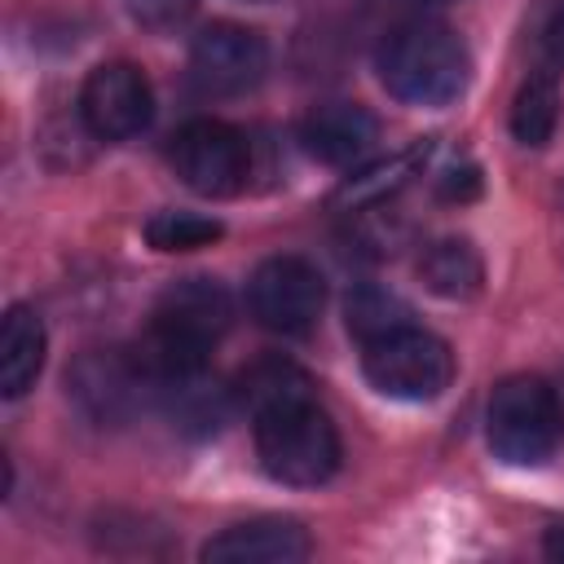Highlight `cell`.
<instances>
[{
  "label": "cell",
  "mask_w": 564,
  "mask_h": 564,
  "mask_svg": "<svg viewBox=\"0 0 564 564\" xmlns=\"http://www.w3.org/2000/svg\"><path fill=\"white\" fill-rule=\"evenodd\" d=\"M379 79L397 101L410 106H449L471 75L463 40L432 18H410L392 26L379 44Z\"/></svg>",
  "instance_id": "obj_1"
},
{
  "label": "cell",
  "mask_w": 564,
  "mask_h": 564,
  "mask_svg": "<svg viewBox=\"0 0 564 564\" xmlns=\"http://www.w3.org/2000/svg\"><path fill=\"white\" fill-rule=\"evenodd\" d=\"M256 423V458L260 467L278 480V485H326L339 467V432L330 423V414L308 397L282 401L264 414L251 419Z\"/></svg>",
  "instance_id": "obj_2"
},
{
  "label": "cell",
  "mask_w": 564,
  "mask_h": 564,
  "mask_svg": "<svg viewBox=\"0 0 564 564\" xmlns=\"http://www.w3.org/2000/svg\"><path fill=\"white\" fill-rule=\"evenodd\" d=\"M485 436L494 458L511 467H538L555 454L564 436V414L560 397L546 379L538 375H511L494 388L489 414H485Z\"/></svg>",
  "instance_id": "obj_3"
},
{
  "label": "cell",
  "mask_w": 564,
  "mask_h": 564,
  "mask_svg": "<svg viewBox=\"0 0 564 564\" xmlns=\"http://www.w3.org/2000/svg\"><path fill=\"white\" fill-rule=\"evenodd\" d=\"M361 370L375 392L392 401H432L454 379V352L423 326H401L375 344H361Z\"/></svg>",
  "instance_id": "obj_4"
},
{
  "label": "cell",
  "mask_w": 564,
  "mask_h": 564,
  "mask_svg": "<svg viewBox=\"0 0 564 564\" xmlns=\"http://www.w3.org/2000/svg\"><path fill=\"white\" fill-rule=\"evenodd\" d=\"M70 401L101 427H119L154 401V383L132 348H88L66 370Z\"/></svg>",
  "instance_id": "obj_5"
},
{
  "label": "cell",
  "mask_w": 564,
  "mask_h": 564,
  "mask_svg": "<svg viewBox=\"0 0 564 564\" xmlns=\"http://www.w3.org/2000/svg\"><path fill=\"white\" fill-rule=\"evenodd\" d=\"M176 176L203 198H234L251 176V141L234 123L189 119L167 150Z\"/></svg>",
  "instance_id": "obj_6"
},
{
  "label": "cell",
  "mask_w": 564,
  "mask_h": 564,
  "mask_svg": "<svg viewBox=\"0 0 564 564\" xmlns=\"http://www.w3.org/2000/svg\"><path fill=\"white\" fill-rule=\"evenodd\" d=\"M322 304L326 282L304 256H269L247 282V308L273 335H308L322 317Z\"/></svg>",
  "instance_id": "obj_7"
},
{
  "label": "cell",
  "mask_w": 564,
  "mask_h": 564,
  "mask_svg": "<svg viewBox=\"0 0 564 564\" xmlns=\"http://www.w3.org/2000/svg\"><path fill=\"white\" fill-rule=\"evenodd\" d=\"M269 44L242 22H212L189 44V75L212 97H238L264 79Z\"/></svg>",
  "instance_id": "obj_8"
},
{
  "label": "cell",
  "mask_w": 564,
  "mask_h": 564,
  "mask_svg": "<svg viewBox=\"0 0 564 564\" xmlns=\"http://www.w3.org/2000/svg\"><path fill=\"white\" fill-rule=\"evenodd\" d=\"M154 115V93L141 66L132 62H101L88 70L79 88V119L97 141H128Z\"/></svg>",
  "instance_id": "obj_9"
},
{
  "label": "cell",
  "mask_w": 564,
  "mask_h": 564,
  "mask_svg": "<svg viewBox=\"0 0 564 564\" xmlns=\"http://www.w3.org/2000/svg\"><path fill=\"white\" fill-rule=\"evenodd\" d=\"M308 555H313V538L291 516H256L203 542L207 564H300Z\"/></svg>",
  "instance_id": "obj_10"
},
{
  "label": "cell",
  "mask_w": 564,
  "mask_h": 564,
  "mask_svg": "<svg viewBox=\"0 0 564 564\" xmlns=\"http://www.w3.org/2000/svg\"><path fill=\"white\" fill-rule=\"evenodd\" d=\"M300 141H304V150H308L317 163L348 167V163H357V159L379 141V119H375L366 106L330 101V106H317V110L304 115Z\"/></svg>",
  "instance_id": "obj_11"
},
{
  "label": "cell",
  "mask_w": 564,
  "mask_h": 564,
  "mask_svg": "<svg viewBox=\"0 0 564 564\" xmlns=\"http://www.w3.org/2000/svg\"><path fill=\"white\" fill-rule=\"evenodd\" d=\"M44 322L31 304H13L0 322V392L9 401H18L26 388H35L40 370H44Z\"/></svg>",
  "instance_id": "obj_12"
},
{
  "label": "cell",
  "mask_w": 564,
  "mask_h": 564,
  "mask_svg": "<svg viewBox=\"0 0 564 564\" xmlns=\"http://www.w3.org/2000/svg\"><path fill=\"white\" fill-rule=\"evenodd\" d=\"M159 405L167 410L172 427L185 432V436H212L238 410L234 405V388L207 379V370L189 375V379H176V383H163L159 388Z\"/></svg>",
  "instance_id": "obj_13"
},
{
  "label": "cell",
  "mask_w": 564,
  "mask_h": 564,
  "mask_svg": "<svg viewBox=\"0 0 564 564\" xmlns=\"http://www.w3.org/2000/svg\"><path fill=\"white\" fill-rule=\"evenodd\" d=\"M427 154H432V141L423 137V141H410L405 150H397V154H388V159H379V163H366V167H357L339 189H335V207L339 212H361V207H383L423 163H427Z\"/></svg>",
  "instance_id": "obj_14"
},
{
  "label": "cell",
  "mask_w": 564,
  "mask_h": 564,
  "mask_svg": "<svg viewBox=\"0 0 564 564\" xmlns=\"http://www.w3.org/2000/svg\"><path fill=\"white\" fill-rule=\"evenodd\" d=\"M419 278L441 300H471V295H480L485 264L467 238H436L419 256Z\"/></svg>",
  "instance_id": "obj_15"
},
{
  "label": "cell",
  "mask_w": 564,
  "mask_h": 564,
  "mask_svg": "<svg viewBox=\"0 0 564 564\" xmlns=\"http://www.w3.org/2000/svg\"><path fill=\"white\" fill-rule=\"evenodd\" d=\"M308 392H313V379L286 357H260L234 379V405L247 410L251 419L273 410V405H282V401L308 397Z\"/></svg>",
  "instance_id": "obj_16"
},
{
  "label": "cell",
  "mask_w": 564,
  "mask_h": 564,
  "mask_svg": "<svg viewBox=\"0 0 564 564\" xmlns=\"http://www.w3.org/2000/svg\"><path fill=\"white\" fill-rule=\"evenodd\" d=\"M344 322H348V335H357L361 344H375L401 326H414V308L397 291H388L379 282H361L344 300Z\"/></svg>",
  "instance_id": "obj_17"
},
{
  "label": "cell",
  "mask_w": 564,
  "mask_h": 564,
  "mask_svg": "<svg viewBox=\"0 0 564 564\" xmlns=\"http://www.w3.org/2000/svg\"><path fill=\"white\" fill-rule=\"evenodd\" d=\"M555 123H560V88H555V75L538 70L511 97V137L538 150L555 137Z\"/></svg>",
  "instance_id": "obj_18"
},
{
  "label": "cell",
  "mask_w": 564,
  "mask_h": 564,
  "mask_svg": "<svg viewBox=\"0 0 564 564\" xmlns=\"http://www.w3.org/2000/svg\"><path fill=\"white\" fill-rule=\"evenodd\" d=\"M220 234L225 225L198 212H154L145 220V242L154 251H198V247H212Z\"/></svg>",
  "instance_id": "obj_19"
},
{
  "label": "cell",
  "mask_w": 564,
  "mask_h": 564,
  "mask_svg": "<svg viewBox=\"0 0 564 564\" xmlns=\"http://www.w3.org/2000/svg\"><path fill=\"white\" fill-rule=\"evenodd\" d=\"M529 44H533L538 70L564 75V0H538V4H533Z\"/></svg>",
  "instance_id": "obj_20"
},
{
  "label": "cell",
  "mask_w": 564,
  "mask_h": 564,
  "mask_svg": "<svg viewBox=\"0 0 564 564\" xmlns=\"http://www.w3.org/2000/svg\"><path fill=\"white\" fill-rule=\"evenodd\" d=\"M123 4H128L132 22H141L150 31H172L194 13L198 0H123Z\"/></svg>",
  "instance_id": "obj_21"
},
{
  "label": "cell",
  "mask_w": 564,
  "mask_h": 564,
  "mask_svg": "<svg viewBox=\"0 0 564 564\" xmlns=\"http://www.w3.org/2000/svg\"><path fill=\"white\" fill-rule=\"evenodd\" d=\"M480 194V167L471 159H454L441 176H436V198L441 203H471Z\"/></svg>",
  "instance_id": "obj_22"
},
{
  "label": "cell",
  "mask_w": 564,
  "mask_h": 564,
  "mask_svg": "<svg viewBox=\"0 0 564 564\" xmlns=\"http://www.w3.org/2000/svg\"><path fill=\"white\" fill-rule=\"evenodd\" d=\"M542 551H546L551 560H560V564H564V520H555V524L546 529V538H542Z\"/></svg>",
  "instance_id": "obj_23"
},
{
  "label": "cell",
  "mask_w": 564,
  "mask_h": 564,
  "mask_svg": "<svg viewBox=\"0 0 564 564\" xmlns=\"http://www.w3.org/2000/svg\"><path fill=\"white\" fill-rule=\"evenodd\" d=\"M427 4H449V0H427Z\"/></svg>",
  "instance_id": "obj_24"
}]
</instances>
